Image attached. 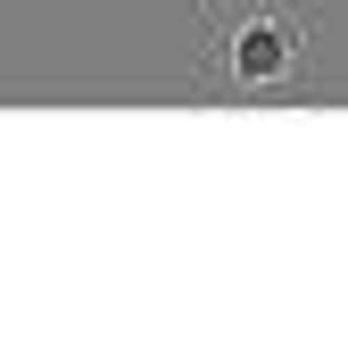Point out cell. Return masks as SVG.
Returning <instances> with one entry per match:
<instances>
[{"mask_svg":"<svg viewBox=\"0 0 348 357\" xmlns=\"http://www.w3.org/2000/svg\"><path fill=\"white\" fill-rule=\"evenodd\" d=\"M315 0H199V100L299 108L315 100Z\"/></svg>","mask_w":348,"mask_h":357,"instance_id":"6da1fadb","label":"cell"}]
</instances>
